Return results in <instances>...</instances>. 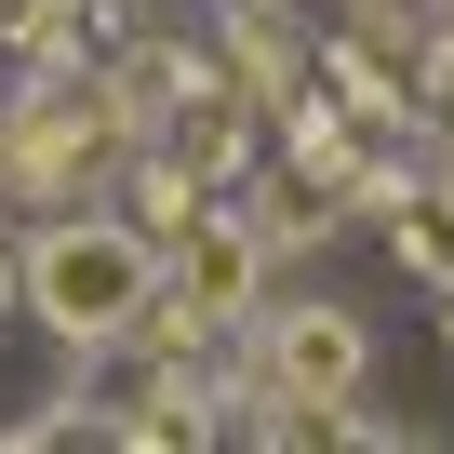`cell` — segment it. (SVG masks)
Segmentation results:
<instances>
[{"mask_svg": "<svg viewBox=\"0 0 454 454\" xmlns=\"http://www.w3.org/2000/svg\"><path fill=\"white\" fill-rule=\"evenodd\" d=\"M387 241H401V268H414L427 294H454V200H427V187H414V200L387 214Z\"/></svg>", "mask_w": 454, "mask_h": 454, "instance_id": "4", "label": "cell"}, {"mask_svg": "<svg viewBox=\"0 0 454 454\" xmlns=\"http://www.w3.org/2000/svg\"><path fill=\"white\" fill-rule=\"evenodd\" d=\"M14 268H27V321H41L67 361H81V348H121V334L147 321V294H160V254L134 241L121 214H54Z\"/></svg>", "mask_w": 454, "mask_h": 454, "instance_id": "1", "label": "cell"}, {"mask_svg": "<svg viewBox=\"0 0 454 454\" xmlns=\"http://www.w3.org/2000/svg\"><path fill=\"white\" fill-rule=\"evenodd\" d=\"M254 281H268V241H254L241 214H200L187 241L160 254V294H147V321H134V334L160 348V374H187L227 321H241V308H254Z\"/></svg>", "mask_w": 454, "mask_h": 454, "instance_id": "2", "label": "cell"}, {"mask_svg": "<svg viewBox=\"0 0 454 454\" xmlns=\"http://www.w3.org/2000/svg\"><path fill=\"white\" fill-rule=\"evenodd\" d=\"M0 308H27V268H14V241H0Z\"/></svg>", "mask_w": 454, "mask_h": 454, "instance_id": "5", "label": "cell"}, {"mask_svg": "<svg viewBox=\"0 0 454 454\" xmlns=\"http://www.w3.org/2000/svg\"><path fill=\"white\" fill-rule=\"evenodd\" d=\"M441 334H454V294H441Z\"/></svg>", "mask_w": 454, "mask_h": 454, "instance_id": "6", "label": "cell"}, {"mask_svg": "<svg viewBox=\"0 0 454 454\" xmlns=\"http://www.w3.org/2000/svg\"><path fill=\"white\" fill-rule=\"evenodd\" d=\"M361 374H374L361 308H281L268 321V401L281 414H361Z\"/></svg>", "mask_w": 454, "mask_h": 454, "instance_id": "3", "label": "cell"}]
</instances>
